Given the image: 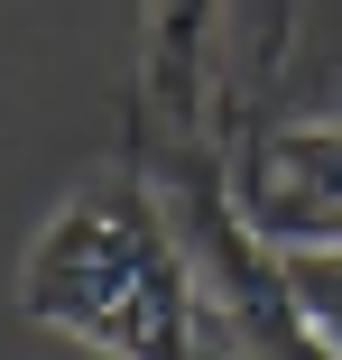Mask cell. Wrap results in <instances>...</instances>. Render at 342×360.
<instances>
[{"label":"cell","instance_id":"cell-1","mask_svg":"<svg viewBox=\"0 0 342 360\" xmlns=\"http://www.w3.org/2000/svg\"><path fill=\"white\" fill-rule=\"evenodd\" d=\"M19 314L102 360H203L194 268L139 148L93 167L37 222L19 259Z\"/></svg>","mask_w":342,"mask_h":360},{"label":"cell","instance_id":"cell-2","mask_svg":"<svg viewBox=\"0 0 342 360\" xmlns=\"http://www.w3.org/2000/svg\"><path fill=\"white\" fill-rule=\"evenodd\" d=\"M129 148H139V139H129ZM139 158H148V176H158V194L176 212L203 333H222L241 360H342L315 333V314L296 305L287 250L241 212L232 167H222V139H167V148H139Z\"/></svg>","mask_w":342,"mask_h":360},{"label":"cell","instance_id":"cell-3","mask_svg":"<svg viewBox=\"0 0 342 360\" xmlns=\"http://www.w3.org/2000/svg\"><path fill=\"white\" fill-rule=\"evenodd\" d=\"M222 167L241 212L278 250H342V111H250L222 129Z\"/></svg>","mask_w":342,"mask_h":360},{"label":"cell","instance_id":"cell-4","mask_svg":"<svg viewBox=\"0 0 342 360\" xmlns=\"http://www.w3.org/2000/svg\"><path fill=\"white\" fill-rule=\"evenodd\" d=\"M287 277H296V305L315 314V333L342 351V250H287Z\"/></svg>","mask_w":342,"mask_h":360}]
</instances>
